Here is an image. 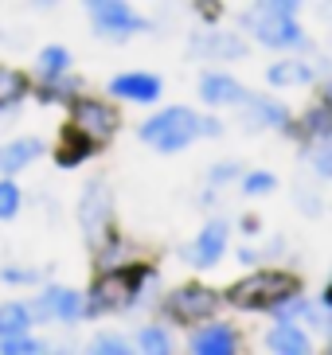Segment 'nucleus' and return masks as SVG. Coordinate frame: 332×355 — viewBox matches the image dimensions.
Here are the masks:
<instances>
[{"label":"nucleus","mask_w":332,"mask_h":355,"mask_svg":"<svg viewBox=\"0 0 332 355\" xmlns=\"http://www.w3.org/2000/svg\"><path fill=\"white\" fill-rule=\"evenodd\" d=\"M293 293H297V277L270 270V273H250V277H242L227 293V301L235 309H247V313H270L274 304L290 301Z\"/></svg>","instance_id":"f257e3e1"},{"label":"nucleus","mask_w":332,"mask_h":355,"mask_svg":"<svg viewBox=\"0 0 332 355\" xmlns=\"http://www.w3.org/2000/svg\"><path fill=\"white\" fill-rule=\"evenodd\" d=\"M199 133H204V117H196L184 105H172V110L149 117L145 125H141L145 145L160 148V153H176V148L192 145V137H199Z\"/></svg>","instance_id":"f03ea898"},{"label":"nucleus","mask_w":332,"mask_h":355,"mask_svg":"<svg viewBox=\"0 0 332 355\" xmlns=\"http://www.w3.org/2000/svg\"><path fill=\"white\" fill-rule=\"evenodd\" d=\"M149 273L145 270H117L98 277L90 289V301H86V313H117L137 297V289L145 285Z\"/></svg>","instance_id":"7ed1b4c3"},{"label":"nucleus","mask_w":332,"mask_h":355,"mask_svg":"<svg viewBox=\"0 0 332 355\" xmlns=\"http://www.w3.org/2000/svg\"><path fill=\"white\" fill-rule=\"evenodd\" d=\"M86 12H90L94 28H98L102 35H114V40L133 35V32H145V20H141L125 0H86Z\"/></svg>","instance_id":"20e7f679"},{"label":"nucleus","mask_w":332,"mask_h":355,"mask_svg":"<svg viewBox=\"0 0 332 355\" xmlns=\"http://www.w3.org/2000/svg\"><path fill=\"white\" fill-rule=\"evenodd\" d=\"M71 129L78 137H86L90 145H102L110 141L117 129V114L110 110L106 102H94V98H83V102H74V114H71Z\"/></svg>","instance_id":"39448f33"},{"label":"nucleus","mask_w":332,"mask_h":355,"mask_svg":"<svg viewBox=\"0 0 332 355\" xmlns=\"http://www.w3.org/2000/svg\"><path fill=\"white\" fill-rule=\"evenodd\" d=\"M247 28L266 47H297L301 43V28L293 24V16H281V12H254V16H247Z\"/></svg>","instance_id":"423d86ee"},{"label":"nucleus","mask_w":332,"mask_h":355,"mask_svg":"<svg viewBox=\"0 0 332 355\" xmlns=\"http://www.w3.org/2000/svg\"><path fill=\"white\" fill-rule=\"evenodd\" d=\"M219 309V293L204 289V285H184L168 297V313L176 320H204Z\"/></svg>","instance_id":"0eeeda50"},{"label":"nucleus","mask_w":332,"mask_h":355,"mask_svg":"<svg viewBox=\"0 0 332 355\" xmlns=\"http://www.w3.org/2000/svg\"><path fill=\"white\" fill-rule=\"evenodd\" d=\"M78 215H83V234L90 242H98L106 234V227H110V188L106 184H90Z\"/></svg>","instance_id":"6e6552de"},{"label":"nucleus","mask_w":332,"mask_h":355,"mask_svg":"<svg viewBox=\"0 0 332 355\" xmlns=\"http://www.w3.org/2000/svg\"><path fill=\"white\" fill-rule=\"evenodd\" d=\"M223 246H227V223H208V227L199 230V239L188 246V261L192 266H215L223 258Z\"/></svg>","instance_id":"1a4fd4ad"},{"label":"nucleus","mask_w":332,"mask_h":355,"mask_svg":"<svg viewBox=\"0 0 332 355\" xmlns=\"http://www.w3.org/2000/svg\"><path fill=\"white\" fill-rule=\"evenodd\" d=\"M199 94H204V102H211V105H239V102H247V90H242L235 78H227V74H208V78L199 83Z\"/></svg>","instance_id":"9d476101"},{"label":"nucleus","mask_w":332,"mask_h":355,"mask_svg":"<svg viewBox=\"0 0 332 355\" xmlns=\"http://www.w3.org/2000/svg\"><path fill=\"white\" fill-rule=\"evenodd\" d=\"M40 316H59V320H78L86 316V301L71 289H51L40 304Z\"/></svg>","instance_id":"9b49d317"},{"label":"nucleus","mask_w":332,"mask_h":355,"mask_svg":"<svg viewBox=\"0 0 332 355\" xmlns=\"http://www.w3.org/2000/svg\"><path fill=\"white\" fill-rule=\"evenodd\" d=\"M110 90L117 98H129V102H153L160 94V83H156L153 74H117Z\"/></svg>","instance_id":"f8f14e48"},{"label":"nucleus","mask_w":332,"mask_h":355,"mask_svg":"<svg viewBox=\"0 0 332 355\" xmlns=\"http://www.w3.org/2000/svg\"><path fill=\"white\" fill-rule=\"evenodd\" d=\"M192 352L196 355H231L235 352V332H231L227 324H211V328H204L192 340Z\"/></svg>","instance_id":"ddd939ff"},{"label":"nucleus","mask_w":332,"mask_h":355,"mask_svg":"<svg viewBox=\"0 0 332 355\" xmlns=\"http://www.w3.org/2000/svg\"><path fill=\"white\" fill-rule=\"evenodd\" d=\"M40 157V141H12V145H0V172H20L31 160Z\"/></svg>","instance_id":"4468645a"},{"label":"nucleus","mask_w":332,"mask_h":355,"mask_svg":"<svg viewBox=\"0 0 332 355\" xmlns=\"http://www.w3.org/2000/svg\"><path fill=\"white\" fill-rule=\"evenodd\" d=\"M266 347L278 355H305L309 352V340H305L301 328H293V324H278L270 332V340H266Z\"/></svg>","instance_id":"2eb2a0df"},{"label":"nucleus","mask_w":332,"mask_h":355,"mask_svg":"<svg viewBox=\"0 0 332 355\" xmlns=\"http://www.w3.org/2000/svg\"><path fill=\"white\" fill-rule=\"evenodd\" d=\"M192 51H199V55H227V59H242V40H235V35H204V40H192Z\"/></svg>","instance_id":"dca6fc26"},{"label":"nucleus","mask_w":332,"mask_h":355,"mask_svg":"<svg viewBox=\"0 0 332 355\" xmlns=\"http://www.w3.org/2000/svg\"><path fill=\"white\" fill-rule=\"evenodd\" d=\"M309 78H313V71L305 63H297V59H285V63L270 67V83L274 86H301V83H309Z\"/></svg>","instance_id":"f3484780"},{"label":"nucleus","mask_w":332,"mask_h":355,"mask_svg":"<svg viewBox=\"0 0 332 355\" xmlns=\"http://www.w3.org/2000/svg\"><path fill=\"white\" fill-rule=\"evenodd\" d=\"M28 90V78L20 71H12V67H0V110L4 105H16Z\"/></svg>","instance_id":"a211bd4d"},{"label":"nucleus","mask_w":332,"mask_h":355,"mask_svg":"<svg viewBox=\"0 0 332 355\" xmlns=\"http://www.w3.org/2000/svg\"><path fill=\"white\" fill-rule=\"evenodd\" d=\"M250 121H258V125H285V121H290V114H285L278 102L254 98V102H250Z\"/></svg>","instance_id":"6ab92c4d"},{"label":"nucleus","mask_w":332,"mask_h":355,"mask_svg":"<svg viewBox=\"0 0 332 355\" xmlns=\"http://www.w3.org/2000/svg\"><path fill=\"white\" fill-rule=\"evenodd\" d=\"M28 320H31L28 304H4V309H0V336L24 332V328H28Z\"/></svg>","instance_id":"aec40b11"},{"label":"nucleus","mask_w":332,"mask_h":355,"mask_svg":"<svg viewBox=\"0 0 332 355\" xmlns=\"http://www.w3.org/2000/svg\"><path fill=\"white\" fill-rule=\"evenodd\" d=\"M71 67V55L63 51V47H47V51L40 55V71L43 74H63Z\"/></svg>","instance_id":"412c9836"},{"label":"nucleus","mask_w":332,"mask_h":355,"mask_svg":"<svg viewBox=\"0 0 332 355\" xmlns=\"http://www.w3.org/2000/svg\"><path fill=\"white\" fill-rule=\"evenodd\" d=\"M86 148H90V141H86V137H78V133H74V141H71V145H67V141H63L59 164H63V168H67V164H78V160L86 157Z\"/></svg>","instance_id":"4be33fe9"},{"label":"nucleus","mask_w":332,"mask_h":355,"mask_svg":"<svg viewBox=\"0 0 332 355\" xmlns=\"http://www.w3.org/2000/svg\"><path fill=\"white\" fill-rule=\"evenodd\" d=\"M4 355H35L40 352V344L35 340H24V332H16V336H4Z\"/></svg>","instance_id":"5701e85b"},{"label":"nucleus","mask_w":332,"mask_h":355,"mask_svg":"<svg viewBox=\"0 0 332 355\" xmlns=\"http://www.w3.org/2000/svg\"><path fill=\"white\" fill-rule=\"evenodd\" d=\"M16 207H20V191H16V184H0V219H12Z\"/></svg>","instance_id":"b1692460"},{"label":"nucleus","mask_w":332,"mask_h":355,"mask_svg":"<svg viewBox=\"0 0 332 355\" xmlns=\"http://www.w3.org/2000/svg\"><path fill=\"white\" fill-rule=\"evenodd\" d=\"M141 352H168V336L160 332V328H145L141 332Z\"/></svg>","instance_id":"393cba45"},{"label":"nucleus","mask_w":332,"mask_h":355,"mask_svg":"<svg viewBox=\"0 0 332 355\" xmlns=\"http://www.w3.org/2000/svg\"><path fill=\"white\" fill-rule=\"evenodd\" d=\"M242 188H247L250 196H254V191H258V196L262 191H274V176L270 172H250V176L242 180Z\"/></svg>","instance_id":"a878e982"},{"label":"nucleus","mask_w":332,"mask_h":355,"mask_svg":"<svg viewBox=\"0 0 332 355\" xmlns=\"http://www.w3.org/2000/svg\"><path fill=\"white\" fill-rule=\"evenodd\" d=\"M301 8V0H258V12H281V16H293Z\"/></svg>","instance_id":"bb28decb"},{"label":"nucleus","mask_w":332,"mask_h":355,"mask_svg":"<svg viewBox=\"0 0 332 355\" xmlns=\"http://www.w3.org/2000/svg\"><path fill=\"white\" fill-rule=\"evenodd\" d=\"M94 352H106V355H125V352H129V344H122L117 336H98V340H94Z\"/></svg>","instance_id":"cd10ccee"},{"label":"nucleus","mask_w":332,"mask_h":355,"mask_svg":"<svg viewBox=\"0 0 332 355\" xmlns=\"http://www.w3.org/2000/svg\"><path fill=\"white\" fill-rule=\"evenodd\" d=\"M309 133H332V114L329 110H313L309 114Z\"/></svg>","instance_id":"c85d7f7f"},{"label":"nucleus","mask_w":332,"mask_h":355,"mask_svg":"<svg viewBox=\"0 0 332 355\" xmlns=\"http://www.w3.org/2000/svg\"><path fill=\"white\" fill-rule=\"evenodd\" d=\"M317 168H321L324 176H332V145H324L321 153H317Z\"/></svg>","instance_id":"c756f323"},{"label":"nucleus","mask_w":332,"mask_h":355,"mask_svg":"<svg viewBox=\"0 0 332 355\" xmlns=\"http://www.w3.org/2000/svg\"><path fill=\"white\" fill-rule=\"evenodd\" d=\"M231 176H235V164H223V168H215V172H211V180H215V184H219V180H231Z\"/></svg>","instance_id":"7c9ffc66"},{"label":"nucleus","mask_w":332,"mask_h":355,"mask_svg":"<svg viewBox=\"0 0 332 355\" xmlns=\"http://www.w3.org/2000/svg\"><path fill=\"white\" fill-rule=\"evenodd\" d=\"M35 4H40V8H51V4H55V0H35Z\"/></svg>","instance_id":"2f4dec72"},{"label":"nucleus","mask_w":332,"mask_h":355,"mask_svg":"<svg viewBox=\"0 0 332 355\" xmlns=\"http://www.w3.org/2000/svg\"><path fill=\"white\" fill-rule=\"evenodd\" d=\"M324 301H329V304H332V289H329V293H324Z\"/></svg>","instance_id":"473e14b6"}]
</instances>
